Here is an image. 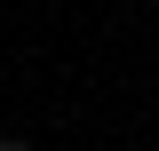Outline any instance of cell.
<instances>
[{
	"label": "cell",
	"instance_id": "1",
	"mask_svg": "<svg viewBox=\"0 0 159 151\" xmlns=\"http://www.w3.org/2000/svg\"><path fill=\"white\" fill-rule=\"evenodd\" d=\"M0 151H32V135H0Z\"/></svg>",
	"mask_w": 159,
	"mask_h": 151
}]
</instances>
